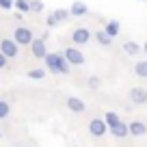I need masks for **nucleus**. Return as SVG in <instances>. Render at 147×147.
I'll return each instance as SVG.
<instances>
[{
    "label": "nucleus",
    "mask_w": 147,
    "mask_h": 147,
    "mask_svg": "<svg viewBox=\"0 0 147 147\" xmlns=\"http://www.w3.org/2000/svg\"><path fill=\"white\" fill-rule=\"evenodd\" d=\"M43 67H46L48 71H52V74H61V76H65V74H69L71 65L65 61L63 52H48L46 59H43Z\"/></svg>",
    "instance_id": "1"
},
{
    "label": "nucleus",
    "mask_w": 147,
    "mask_h": 147,
    "mask_svg": "<svg viewBox=\"0 0 147 147\" xmlns=\"http://www.w3.org/2000/svg\"><path fill=\"white\" fill-rule=\"evenodd\" d=\"M63 56H65V61H67L71 67H82V65L87 63V59H84L82 50H80L78 46H69V48H65V50H63Z\"/></svg>",
    "instance_id": "2"
},
{
    "label": "nucleus",
    "mask_w": 147,
    "mask_h": 147,
    "mask_svg": "<svg viewBox=\"0 0 147 147\" xmlns=\"http://www.w3.org/2000/svg\"><path fill=\"white\" fill-rule=\"evenodd\" d=\"M32 39H35V35H32V30L28 26H18L13 30V41L18 43L20 48H26L32 43Z\"/></svg>",
    "instance_id": "3"
},
{
    "label": "nucleus",
    "mask_w": 147,
    "mask_h": 147,
    "mask_svg": "<svg viewBox=\"0 0 147 147\" xmlns=\"http://www.w3.org/2000/svg\"><path fill=\"white\" fill-rule=\"evenodd\" d=\"M69 18H71V13H69V9H54V11H50V13H48L46 26H48V28H54V26H59V24L67 22Z\"/></svg>",
    "instance_id": "4"
},
{
    "label": "nucleus",
    "mask_w": 147,
    "mask_h": 147,
    "mask_svg": "<svg viewBox=\"0 0 147 147\" xmlns=\"http://www.w3.org/2000/svg\"><path fill=\"white\" fill-rule=\"evenodd\" d=\"M71 43L74 46H87L89 41H91V30L84 26H78V28H74L71 30Z\"/></svg>",
    "instance_id": "5"
},
{
    "label": "nucleus",
    "mask_w": 147,
    "mask_h": 147,
    "mask_svg": "<svg viewBox=\"0 0 147 147\" xmlns=\"http://www.w3.org/2000/svg\"><path fill=\"white\" fill-rule=\"evenodd\" d=\"M87 128H89V134H91V136H95V138H102L106 132H108V125H106V121H104V119H100V117L91 119Z\"/></svg>",
    "instance_id": "6"
},
{
    "label": "nucleus",
    "mask_w": 147,
    "mask_h": 147,
    "mask_svg": "<svg viewBox=\"0 0 147 147\" xmlns=\"http://www.w3.org/2000/svg\"><path fill=\"white\" fill-rule=\"evenodd\" d=\"M0 52H2L7 59H15V56L20 54V46L13 41V37H11V39L5 37V39H0Z\"/></svg>",
    "instance_id": "7"
},
{
    "label": "nucleus",
    "mask_w": 147,
    "mask_h": 147,
    "mask_svg": "<svg viewBox=\"0 0 147 147\" xmlns=\"http://www.w3.org/2000/svg\"><path fill=\"white\" fill-rule=\"evenodd\" d=\"M30 54L35 56V59H46V54H48V48H46V39H41V37H35V39H32V43L30 46Z\"/></svg>",
    "instance_id": "8"
},
{
    "label": "nucleus",
    "mask_w": 147,
    "mask_h": 147,
    "mask_svg": "<svg viewBox=\"0 0 147 147\" xmlns=\"http://www.w3.org/2000/svg\"><path fill=\"white\" fill-rule=\"evenodd\" d=\"M130 102L136 106H147V91L143 87H132L130 89Z\"/></svg>",
    "instance_id": "9"
},
{
    "label": "nucleus",
    "mask_w": 147,
    "mask_h": 147,
    "mask_svg": "<svg viewBox=\"0 0 147 147\" xmlns=\"http://www.w3.org/2000/svg\"><path fill=\"white\" fill-rule=\"evenodd\" d=\"M69 13H71V18H84L89 13V7L84 2H80V0H74L71 7H69Z\"/></svg>",
    "instance_id": "10"
},
{
    "label": "nucleus",
    "mask_w": 147,
    "mask_h": 147,
    "mask_svg": "<svg viewBox=\"0 0 147 147\" xmlns=\"http://www.w3.org/2000/svg\"><path fill=\"white\" fill-rule=\"evenodd\" d=\"M108 132L113 134L115 138H125V136H130V128H128V123H125V121H119L117 125L108 128Z\"/></svg>",
    "instance_id": "11"
},
{
    "label": "nucleus",
    "mask_w": 147,
    "mask_h": 147,
    "mask_svg": "<svg viewBox=\"0 0 147 147\" xmlns=\"http://www.w3.org/2000/svg\"><path fill=\"white\" fill-rule=\"evenodd\" d=\"M128 128H130V136L141 138V136H145V134H147V125L143 123V121H130Z\"/></svg>",
    "instance_id": "12"
},
{
    "label": "nucleus",
    "mask_w": 147,
    "mask_h": 147,
    "mask_svg": "<svg viewBox=\"0 0 147 147\" xmlns=\"http://www.w3.org/2000/svg\"><path fill=\"white\" fill-rule=\"evenodd\" d=\"M67 108L71 110V113H84V110H87V104H84L80 97L69 95V97H67Z\"/></svg>",
    "instance_id": "13"
},
{
    "label": "nucleus",
    "mask_w": 147,
    "mask_h": 147,
    "mask_svg": "<svg viewBox=\"0 0 147 147\" xmlns=\"http://www.w3.org/2000/svg\"><path fill=\"white\" fill-rule=\"evenodd\" d=\"M104 30H106V35H108V37H113V39H115V37L121 32V24H119V20H108V22L104 24Z\"/></svg>",
    "instance_id": "14"
},
{
    "label": "nucleus",
    "mask_w": 147,
    "mask_h": 147,
    "mask_svg": "<svg viewBox=\"0 0 147 147\" xmlns=\"http://www.w3.org/2000/svg\"><path fill=\"white\" fill-rule=\"evenodd\" d=\"M141 43H136V41H125L123 43V52L128 56H136V54H141Z\"/></svg>",
    "instance_id": "15"
},
{
    "label": "nucleus",
    "mask_w": 147,
    "mask_h": 147,
    "mask_svg": "<svg viewBox=\"0 0 147 147\" xmlns=\"http://www.w3.org/2000/svg\"><path fill=\"white\" fill-rule=\"evenodd\" d=\"M93 37H95L97 43H100V46H104V48H110V46H113V37L106 35V30H97V32H93Z\"/></svg>",
    "instance_id": "16"
},
{
    "label": "nucleus",
    "mask_w": 147,
    "mask_h": 147,
    "mask_svg": "<svg viewBox=\"0 0 147 147\" xmlns=\"http://www.w3.org/2000/svg\"><path fill=\"white\" fill-rule=\"evenodd\" d=\"M13 9H18V13H30V0H13Z\"/></svg>",
    "instance_id": "17"
},
{
    "label": "nucleus",
    "mask_w": 147,
    "mask_h": 147,
    "mask_svg": "<svg viewBox=\"0 0 147 147\" xmlns=\"http://www.w3.org/2000/svg\"><path fill=\"white\" fill-rule=\"evenodd\" d=\"M46 74H48L46 67H37V69H30L26 76H28L30 80H43V78H46Z\"/></svg>",
    "instance_id": "18"
},
{
    "label": "nucleus",
    "mask_w": 147,
    "mask_h": 147,
    "mask_svg": "<svg viewBox=\"0 0 147 147\" xmlns=\"http://www.w3.org/2000/svg\"><path fill=\"white\" fill-rule=\"evenodd\" d=\"M104 121H106V125H108V128H113V125H117L119 123V115H117V113H113V110H108V113H106L104 115Z\"/></svg>",
    "instance_id": "19"
},
{
    "label": "nucleus",
    "mask_w": 147,
    "mask_h": 147,
    "mask_svg": "<svg viewBox=\"0 0 147 147\" xmlns=\"http://www.w3.org/2000/svg\"><path fill=\"white\" fill-rule=\"evenodd\" d=\"M134 74H136L138 78H147V61H138L134 65Z\"/></svg>",
    "instance_id": "20"
},
{
    "label": "nucleus",
    "mask_w": 147,
    "mask_h": 147,
    "mask_svg": "<svg viewBox=\"0 0 147 147\" xmlns=\"http://www.w3.org/2000/svg\"><path fill=\"white\" fill-rule=\"evenodd\" d=\"M11 113V104L7 100H0V119H7Z\"/></svg>",
    "instance_id": "21"
},
{
    "label": "nucleus",
    "mask_w": 147,
    "mask_h": 147,
    "mask_svg": "<svg viewBox=\"0 0 147 147\" xmlns=\"http://www.w3.org/2000/svg\"><path fill=\"white\" fill-rule=\"evenodd\" d=\"M87 84H89V89H93V91H95V89L102 87V78H100V76H89Z\"/></svg>",
    "instance_id": "22"
},
{
    "label": "nucleus",
    "mask_w": 147,
    "mask_h": 147,
    "mask_svg": "<svg viewBox=\"0 0 147 147\" xmlns=\"http://www.w3.org/2000/svg\"><path fill=\"white\" fill-rule=\"evenodd\" d=\"M41 11H43L41 0H30V13H41Z\"/></svg>",
    "instance_id": "23"
},
{
    "label": "nucleus",
    "mask_w": 147,
    "mask_h": 147,
    "mask_svg": "<svg viewBox=\"0 0 147 147\" xmlns=\"http://www.w3.org/2000/svg\"><path fill=\"white\" fill-rule=\"evenodd\" d=\"M0 9H2V11L13 9V0H0Z\"/></svg>",
    "instance_id": "24"
},
{
    "label": "nucleus",
    "mask_w": 147,
    "mask_h": 147,
    "mask_svg": "<svg viewBox=\"0 0 147 147\" xmlns=\"http://www.w3.org/2000/svg\"><path fill=\"white\" fill-rule=\"evenodd\" d=\"M7 63H9V59H7V56L0 52V69H7Z\"/></svg>",
    "instance_id": "25"
},
{
    "label": "nucleus",
    "mask_w": 147,
    "mask_h": 147,
    "mask_svg": "<svg viewBox=\"0 0 147 147\" xmlns=\"http://www.w3.org/2000/svg\"><path fill=\"white\" fill-rule=\"evenodd\" d=\"M143 52H145V54H147V41L143 43Z\"/></svg>",
    "instance_id": "26"
},
{
    "label": "nucleus",
    "mask_w": 147,
    "mask_h": 147,
    "mask_svg": "<svg viewBox=\"0 0 147 147\" xmlns=\"http://www.w3.org/2000/svg\"><path fill=\"white\" fill-rule=\"evenodd\" d=\"M0 138H2V130H0Z\"/></svg>",
    "instance_id": "27"
},
{
    "label": "nucleus",
    "mask_w": 147,
    "mask_h": 147,
    "mask_svg": "<svg viewBox=\"0 0 147 147\" xmlns=\"http://www.w3.org/2000/svg\"><path fill=\"white\" fill-rule=\"evenodd\" d=\"M26 147H30V145H26Z\"/></svg>",
    "instance_id": "28"
}]
</instances>
